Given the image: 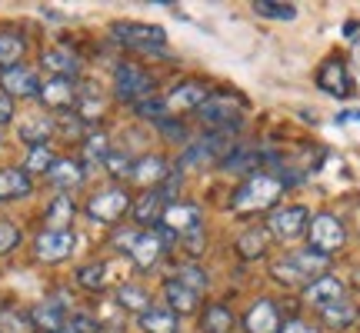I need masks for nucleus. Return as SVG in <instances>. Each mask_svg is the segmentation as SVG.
Instances as JSON below:
<instances>
[{
  "mask_svg": "<svg viewBox=\"0 0 360 333\" xmlns=\"http://www.w3.org/2000/svg\"><path fill=\"white\" fill-rule=\"evenodd\" d=\"M327 260H330V256H323V254H317V250H310L307 247V250H297V254L277 260V263L270 267V273H274L281 283H287V287H297V283L310 287L314 280H321L323 277Z\"/></svg>",
  "mask_w": 360,
  "mask_h": 333,
  "instance_id": "1",
  "label": "nucleus"
},
{
  "mask_svg": "<svg viewBox=\"0 0 360 333\" xmlns=\"http://www.w3.org/2000/svg\"><path fill=\"white\" fill-rule=\"evenodd\" d=\"M281 190H283L281 177H274V174H254L240 190L233 193V210H237V214H257V210H267V207L277 204Z\"/></svg>",
  "mask_w": 360,
  "mask_h": 333,
  "instance_id": "2",
  "label": "nucleus"
},
{
  "mask_svg": "<svg viewBox=\"0 0 360 333\" xmlns=\"http://www.w3.org/2000/svg\"><path fill=\"white\" fill-rule=\"evenodd\" d=\"M197 117H200V124L210 127L214 133H237V130H240V120H244V117H240V100L231 97V93H210V97L200 103Z\"/></svg>",
  "mask_w": 360,
  "mask_h": 333,
  "instance_id": "3",
  "label": "nucleus"
},
{
  "mask_svg": "<svg viewBox=\"0 0 360 333\" xmlns=\"http://www.w3.org/2000/svg\"><path fill=\"white\" fill-rule=\"evenodd\" d=\"M110 34H114L117 44H124L130 51H143V53H157L167 47V34H164V27L157 24H137V20H117L110 27Z\"/></svg>",
  "mask_w": 360,
  "mask_h": 333,
  "instance_id": "4",
  "label": "nucleus"
},
{
  "mask_svg": "<svg viewBox=\"0 0 360 333\" xmlns=\"http://www.w3.org/2000/svg\"><path fill=\"white\" fill-rule=\"evenodd\" d=\"M114 93L124 103H141V100H147V97H154V77L137 64H117Z\"/></svg>",
  "mask_w": 360,
  "mask_h": 333,
  "instance_id": "5",
  "label": "nucleus"
},
{
  "mask_svg": "<svg viewBox=\"0 0 360 333\" xmlns=\"http://www.w3.org/2000/svg\"><path fill=\"white\" fill-rule=\"evenodd\" d=\"M307 237H310V250L330 256V254H337V250L344 247L347 230H344V223H340L334 214H317V217L310 220Z\"/></svg>",
  "mask_w": 360,
  "mask_h": 333,
  "instance_id": "6",
  "label": "nucleus"
},
{
  "mask_svg": "<svg viewBox=\"0 0 360 333\" xmlns=\"http://www.w3.org/2000/svg\"><path fill=\"white\" fill-rule=\"evenodd\" d=\"M170 240H177L170 230H164L160 223H157L154 230H141L137 233V240H134V247H130V256H134V263L141 270H150L157 267V260L164 256V250H167Z\"/></svg>",
  "mask_w": 360,
  "mask_h": 333,
  "instance_id": "7",
  "label": "nucleus"
},
{
  "mask_svg": "<svg viewBox=\"0 0 360 333\" xmlns=\"http://www.w3.org/2000/svg\"><path fill=\"white\" fill-rule=\"evenodd\" d=\"M130 210V193L120 190V187H110V190H101L97 197L87 200V217L94 223H117Z\"/></svg>",
  "mask_w": 360,
  "mask_h": 333,
  "instance_id": "8",
  "label": "nucleus"
},
{
  "mask_svg": "<svg viewBox=\"0 0 360 333\" xmlns=\"http://www.w3.org/2000/svg\"><path fill=\"white\" fill-rule=\"evenodd\" d=\"M231 147H233L231 133H207V137H200V141L187 143V150L180 154V166H197V164H214V160H224Z\"/></svg>",
  "mask_w": 360,
  "mask_h": 333,
  "instance_id": "9",
  "label": "nucleus"
},
{
  "mask_svg": "<svg viewBox=\"0 0 360 333\" xmlns=\"http://www.w3.org/2000/svg\"><path fill=\"white\" fill-rule=\"evenodd\" d=\"M307 227H310V214H307V207H300V204L277 207L267 220V230L274 237H281V240H294L300 233H307Z\"/></svg>",
  "mask_w": 360,
  "mask_h": 333,
  "instance_id": "10",
  "label": "nucleus"
},
{
  "mask_svg": "<svg viewBox=\"0 0 360 333\" xmlns=\"http://www.w3.org/2000/svg\"><path fill=\"white\" fill-rule=\"evenodd\" d=\"M0 93H7V97H37L40 93L37 70L24 64L0 70Z\"/></svg>",
  "mask_w": 360,
  "mask_h": 333,
  "instance_id": "11",
  "label": "nucleus"
},
{
  "mask_svg": "<svg viewBox=\"0 0 360 333\" xmlns=\"http://www.w3.org/2000/svg\"><path fill=\"white\" fill-rule=\"evenodd\" d=\"M74 233L70 230H44L34 240V254H37V260H44V263H60V260H67V256L74 254Z\"/></svg>",
  "mask_w": 360,
  "mask_h": 333,
  "instance_id": "12",
  "label": "nucleus"
},
{
  "mask_svg": "<svg viewBox=\"0 0 360 333\" xmlns=\"http://www.w3.org/2000/svg\"><path fill=\"white\" fill-rule=\"evenodd\" d=\"M317 87H321L323 93H330V97H350V93H354V80H350V74H347V64L337 60V57L323 60L321 70H317Z\"/></svg>",
  "mask_w": 360,
  "mask_h": 333,
  "instance_id": "13",
  "label": "nucleus"
},
{
  "mask_svg": "<svg viewBox=\"0 0 360 333\" xmlns=\"http://www.w3.org/2000/svg\"><path fill=\"white\" fill-rule=\"evenodd\" d=\"M30 320H34V327H37V330L57 333L60 327H67V320H70V307H67L64 296L40 300L37 307H34V313H30Z\"/></svg>",
  "mask_w": 360,
  "mask_h": 333,
  "instance_id": "14",
  "label": "nucleus"
},
{
  "mask_svg": "<svg viewBox=\"0 0 360 333\" xmlns=\"http://www.w3.org/2000/svg\"><path fill=\"white\" fill-rule=\"evenodd\" d=\"M210 93H207L204 84H197V80H191V84H180V87H174L164 97V107H167L170 117L177 114H187V110H200V103L207 100Z\"/></svg>",
  "mask_w": 360,
  "mask_h": 333,
  "instance_id": "15",
  "label": "nucleus"
},
{
  "mask_svg": "<svg viewBox=\"0 0 360 333\" xmlns=\"http://www.w3.org/2000/svg\"><path fill=\"white\" fill-rule=\"evenodd\" d=\"M40 100L47 110H70V107H77V87H74V80L67 77H51L47 84H40Z\"/></svg>",
  "mask_w": 360,
  "mask_h": 333,
  "instance_id": "16",
  "label": "nucleus"
},
{
  "mask_svg": "<svg viewBox=\"0 0 360 333\" xmlns=\"http://www.w3.org/2000/svg\"><path fill=\"white\" fill-rule=\"evenodd\" d=\"M160 227L170 230L174 237H187L191 230L200 227V210L193 204H167L164 217H160Z\"/></svg>",
  "mask_w": 360,
  "mask_h": 333,
  "instance_id": "17",
  "label": "nucleus"
},
{
  "mask_svg": "<svg viewBox=\"0 0 360 333\" xmlns=\"http://www.w3.org/2000/svg\"><path fill=\"white\" fill-rule=\"evenodd\" d=\"M281 327H283L281 313H277V307H274L270 300H257L244 317V330L247 333H281Z\"/></svg>",
  "mask_w": 360,
  "mask_h": 333,
  "instance_id": "18",
  "label": "nucleus"
},
{
  "mask_svg": "<svg viewBox=\"0 0 360 333\" xmlns=\"http://www.w3.org/2000/svg\"><path fill=\"white\" fill-rule=\"evenodd\" d=\"M167 197H164V190L160 187H154V190L141 193V200L134 204V220L141 223V227H157L160 223V217H164V210H167Z\"/></svg>",
  "mask_w": 360,
  "mask_h": 333,
  "instance_id": "19",
  "label": "nucleus"
},
{
  "mask_svg": "<svg viewBox=\"0 0 360 333\" xmlns=\"http://www.w3.org/2000/svg\"><path fill=\"white\" fill-rule=\"evenodd\" d=\"M304 300L317 310L330 307V303H337V300H344V283L337 280V277H327V273H323L321 280H314L307 290H304Z\"/></svg>",
  "mask_w": 360,
  "mask_h": 333,
  "instance_id": "20",
  "label": "nucleus"
},
{
  "mask_svg": "<svg viewBox=\"0 0 360 333\" xmlns=\"http://www.w3.org/2000/svg\"><path fill=\"white\" fill-rule=\"evenodd\" d=\"M167 174H170V170H167V164H164L160 157L147 154V157H141V160H134L130 180H134V183H141V187H147V190H154V187L167 177Z\"/></svg>",
  "mask_w": 360,
  "mask_h": 333,
  "instance_id": "21",
  "label": "nucleus"
},
{
  "mask_svg": "<svg viewBox=\"0 0 360 333\" xmlns=\"http://www.w3.org/2000/svg\"><path fill=\"white\" fill-rule=\"evenodd\" d=\"M30 174H27L24 166H7V170H0V200H20L30 193Z\"/></svg>",
  "mask_w": 360,
  "mask_h": 333,
  "instance_id": "22",
  "label": "nucleus"
},
{
  "mask_svg": "<svg viewBox=\"0 0 360 333\" xmlns=\"http://www.w3.org/2000/svg\"><path fill=\"white\" fill-rule=\"evenodd\" d=\"M84 174H87V170H84L77 160H53V166L47 170V180H51L53 187H60V193H67L84 183Z\"/></svg>",
  "mask_w": 360,
  "mask_h": 333,
  "instance_id": "23",
  "label": "nucleus"
},
{
  "mask_svg": "<svg viewBox=\"0 0 360 333\" xmlns=\"http://www.w3.org/2000/svg\"><path fill=\"white\" fill-rule=\"evenodd\" d=\"M44 67L51 70L53 77H74L80 70V60L77 53L70 51V47H51V51H44Z\"/></svg>",
  "mask_w": 360,
  "mask_h": 333,
  "instance_id": "24",
  "label": "nucleus"
},
{
  "mask_svg": "<svg viewBox=\"0 0 360 333\" xmlns=\"http://www.w3.org/2000/svg\"><path fill=\"white\" fill-rule=\"evenodd\" d=\"M47 230H70V220H74V200H70V193H57L47 207Z\"/></svg>",
  "mask_w": 360,
  "mask_h": 333,
  "instance_id": "25",
  "label": "nucleus"
},
{
  "mask_svg": "<svg viewBox=\"0 0 360 333\" xmlns=\"http://www.w3.org/2000/svg\"><path fill=\"white\" fill-rule=\"evenodd\" d=\"M233 330V313L224 303H207L200 313V333H231Z\"/></svg>",
  "mask_w": 360,
  "mask_h": 333,
  "instance_id": "26",
  "label": "nucleus"
},
{
  "mask_svg": "<svg viewBox=\"0 0 360 333\" xmlns=\"http://www.w3.org/2000/svg\"><path fill=\"white\" fill-rule=\"evenodd\" d=\"M141 330L143 333H177V313L170 307H150L141 313Z\"/></svg>",
  "mask_w": 360,
  "mask_h": 333,
  "instance_id": "27",
  "label": "nucleus"
},
{
  "mask_svg": "<svg viewBox=\"0 0 360 333\" xmlns=\"http://www.w3.org/2000/svg\"><path fill=\"white\" fill-rule=\"evenodd\" d=\"M164 296H167V303L174 313H193V310H197V294L187 290L184 283H177L174 277L164 283Z\"/></svg>",
  "mask_w": 360,
  "mask_h": 333,
  "instance_id": "28",
  "label": "nucleus"
},
{
  "mask_svg": "<svg viewBox=\"0 0 360 333\" xmlns=\"http://www.w3.org/2000/svg\"><path fill=\"white\" fill-rule=\"evenodd\" d=\"M117 303L141 317V313H147V310H150V294H147L143 287H137V283H124V287L117 290Z\"/></svg>",
  "mask_w": 360,
  "mask_h": 333,
  "instance_id": "29",
  "label": "nucleus"
},
{
  "mask_svg": "<svg viewBox=\"0 0 360 333\" xmlns=\"http://www.w3.org/2000/svg\"><path fill=\"white\" fill-rule=\"evenodd\" d=\"M321 313H323V323H327V327H334V330H347L350 323L357 320V307L350 303L347 296H344V300H337V303H330V307H323Z\"/></svg>",
  "mask_w": 360,
  "mask_h": 333,
  "instance_id": "30",
  "label": "nucleus"
},
{
  "mask_svg": "<svg viewBox=\"0 0 360 333\" xmlns=\"http://www.w3.org/2000/svg\"><path fill=\"white\" fill-rule=\"evenodd\" d=\"M267 244H270V230H267V227H250L247 233H240V240H237V250H240V256L254 260V256H264Z\"/></svg>",
  "mask_w": 360,
  "mask_h": 333,
  "instance_id": "31",
  "label": "nucleus"
},
{
  "mask_svg": "<svg viewBox=\"0 0 360 333\" xmlns=\"http://www.w3.org/2000/svg\"><path fill=\"white\" fill-rule=\"evenodd\" d=\"M34 320L27 310L17 307H0V333H34Z\"/></svg>",
  "mask_w": 360,
  "mask_h": 333,
  "instance_id": "32",
  "label": "nucleus"
},
{
  "mask_svg": "<svg viewBox=\"0 0 360 333\" xmlns=\"http://www.w3.org/2000/svg\"><path fill=\"white\" fill-rule=\"evenodd\" d=\"M24 51H27V40L20 34H0V70L20 64Z\"/></svg>",
  "mask_w": 360,
  "mask_h": 333,
  "instance_id": "33",
  "label": "nucleus"
},
{
  "mask_svg": "<svg viewBox=\"0 0 360 333\" xmlns=\"http://www.w3.org/2000/svg\"><path fill=\"white\" fill-rule=\"evenodd\" d=\"M257 160H260V154L254 150V147H247V143H233L220 164H224V170H250V166H257Z\"/></svg>",
  "mask_w": 360,
  "mask_h": 333,
  "instance_id": "34",
  "label": "nucleus"
},
{
  "mask_svg": "<svg viewBox=\"0 0 360 333\" xmlns=\"http://www.w3.org/2000/svg\"><path fill=\"white\" fill-rule=\"evenodd\" d=\"M110 157V137L107 133H87L84 137V164H103Z\"/></svg>",
  "mask_w": 360,
  "mask_h": 333,
  "instance_id": "35",
  "label": "nucleus"
},
{
  "mask_svg": "<svg viewBox=\"0 0 360 333\" xmlns=\"http://www.w3.org/2000/svg\"><path fill=\"white\" fill-rule=\"evenodd\" d=\"M51 133H53V124L47 120V117H37V120H30V124L20 127V137H24L30 147H47Z\"/></svg>",
  "mask_w": 360,
  "mask_h": 333,
  "instance_id": "36",
  "label": "nucleus"
},
{
  "mask_svg": "<svg viewBox=\"0 0 360 333\" xmlns=\"http://www.w3.org/2000/svg\"><path fill=\"white\" fill-rule=\"evenodd\" d=\"M254 13L267 17V20H294L297 7L294 4H277V0H254Z\"/></svg>",
  "mask_w": 360,
  "mask_h": 333,
  "instance_id": "37",
  "label": "nucleus"
},
{
  "mask_svg": "<svg viewBox=\"0 0 360 333\" xmlns=\"http://www.w3.org/2000/svg\"><path fill=\"white\" fill-rule=\"evenodd\" d=\"M174 280L184 283V287H187V290H193L197 296L204 294L207 283H210V280H207V273H204L200 267H197V263H184V267L177 270V277H174Z\"/></svg>",
  "mask_w": 360,
  "mask_h": 333,
  "instance_id": "38",
  "label": "nucleus"
},
{
  "mask_svg": "<svg viewBox=\"0 0 360 333\" xmlns=\"http://www.w3.org/2000/svg\"><path fill=\"white\" fill-rule=\"evenodd\" d=\"M53 150L51 147H30V154H27V164H24V170L27 174H47L53 166Z\"/></svg>",
  "mask_w": 360,
  "mask_h": 333,
  "instance_id": "39",
  "label": "nucleus"
},
{
  "mask_svg": "<svg viewBox=\"0 0 360 333\" xmlns=\"http://www.w3.org/2000/svg\"><path fill=\"white\" fill-rule=\"evenodd\" d=\"M77 283L87 287V290H101L103 283H107V267H103V263H87V267H80Z\"/></svg>",
  "mask_w": 360,
  "mask_h": 333,
  "instance_id": "40",
  "label": "nucleus"
},
{
  "mask_svg": "<svg viewBox=\"0 0 360 333\" xmlns=\"http://www.w3.org/2000/svg\"><path fill=\"white\" fill-rule=\"evenodd\" d=\"M134 110H137V117H141V120H154V124H160L164 117H170L167 107H164V100H157V97H147V100L134 103Z\"/></svg>",
  "mask_w": 360,
  "mask_h": 333,
  "instance_id": "41",
  "label": "nucleus"
},
{
  "mask_svg": "<svg viewBox=\"0 0 360 333\" xmlns=\"http://www.w3.org/2000/svg\"><path fill=\"white\" fill-rule=\"evenodd\" d=\"M17 247H20V230L7 220H0V254H11Z\"/></svg>",
  "mask_w": 360,
  "mask_h": 333,
  "instance_id": "42",
  "label": "nucleus"
},
{
  "mask_svg": "<svg viewBox=\"0 0 360 333\" xmlns=\"http://www.w3.org/2000/svg\"><path fill=\"white\" fill-rule=\"evenodd\" d=\"M103 164L110 170V177H130V170H134V160L127 154H110Z\"/></svg>",
  "mask_w": 360,
  "mask_h": 333,
  "instance_id": "43",
  "label": "nucleus"
},
{
  "mask_svg": "<svg viewBox=\"0 0 360 333\" xmlns=\"http://www.w3.org/2000/svg\"><path fill=\"white\" fill-rule=\"evenodd\" d=\"M157 127L164 130V133H167L170 141H187V133H184V127H180V124H174V117H164V120H160V124H157Z\"/></svg>",
  "mask_w": 360,
  "mask_h": 333,
  "instance_id": "44",
  "label": "nucleus"
},
{
  "mask_svg": "<svg viewBox=\"0 0 360 333\" xmlns=\"http://www.w3.org/2000/svg\"><path fill=\"white\" fill-rule=\"evenodd\" d=\"M281 333H321V330L310 327V323H304V320H290V323H283L281 327Z\"/></svg>",
  "mask_w": 360,
  "mask_h": 333,
  "instance_id": "45",
  "label": "nucleus"
},
{
  "mask_svg": "<svg viewBox=\"0 0 360 333\" xmlns=\"http://www.w3.org/2000/svg\"><path fill=\"white\" fill-rule=\"evenodd\" d=\"M137 233H141V230L117 233V237H114V247H117V250H127V254H130V247H134V240H137Z\"/></svg>",
  "mask_w": 360,
  "mask_h": 333,
  "instance_id": "46",
  "label": "nucleus"
},
{
  "mask_svg": "<svg viewBox=\"0 0 360 333\" xmlns=\"http://www.w3.org/2000/svg\"><path fill=\"white\" fill-rule=\"evenodd\" d=\"M187 250H191V254H200V250H204V230H200V227L187 233Z\"/></svg>",
  "mask_w": 360,
  "mask_h": 333,
  "instance_id": "47",
  "label": "nucleus"
},
{
  "mask_svg": "<svg viewBox=\"0 0 360 333\" xmlns=\"http://www.w3.org/2000/svg\"><path fill=\"white\" fill-rule=\"evenodd\" d=\"M11 117H13V103L7 93H0V124H11Z\"/></svg>",
  "mask_w": 360,
  "mask_h": 333,
  "instance_id": "48",
  "label": "nucleus"
},
{
  "mask_svg": "<svg viewBox=\"0 0 360 333\" xmlns=\"http://www.w3.org/2000/svg\"><path fill=\"white\" fill-rule=\"evenodd\" d=\"M57 333H80V330H77V327H74V323H70V320H67V327H60V330H57Z\"/></svg>",
  "mask_w": 360,
  "mask_h": 333,
  "instance_id": "49",
  "label": "nucleus"
},
{
  "mask_svg": "<svg viewBox=\"0 0 360 333\" xmlns=\"http://www.w3.org/2000/svg\"><path fill=\"white\" fill-rule=\"evenodd\" d=\"M354 64H357V70H360V44L354 47Z\"/></svg>",
  "mask_w": 360,
  "mask_h": 333,
  "instance_id": "50",
  "label": "nucleus"
}]
</instances>
